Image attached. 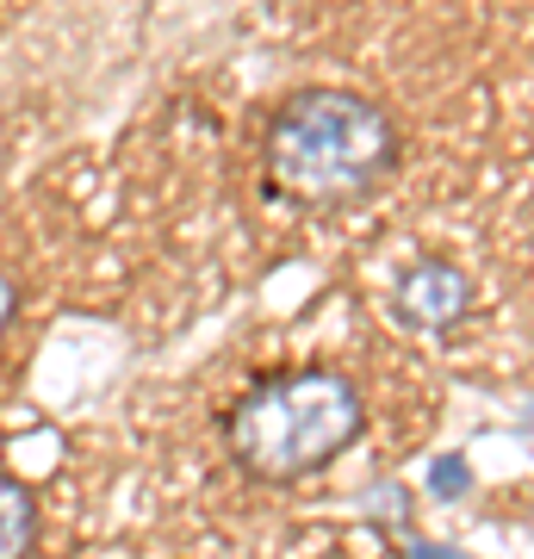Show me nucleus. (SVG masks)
<instances>
[{
    "instance_id": "obj_1",
    "label": "nucleus",
    "mask_w": 534,
    "mask_h": 559,
    "mask_svg": "<svg viewBox=\"0 0 534 559\" xmlns=\"http://www.w3.org/2000/svg\"><path fill=\"white\" fill-rule=\"evenodd\" d=\"M397 162V124L385 106L348 87H305L268 131V175L286 200L330 212L373 193Z\"/></svg>"
},
{
    "instance_id": "obj_2",
    "label": "nucleus",
    "mask_w": 534,
    "mask_h": 559,
    "mask_svg": "<svg viewBox=\"0 0 534 559\" xmlns=\"http://www.w3.org/2000/svg\"><path fill=\"white\" fill-rule=\"evenodd\" d=\"M367 404L336 367H298V373H268L230 404L224 441L249 479L261 485H293L360 436Z\"/></svg>"
},
{
    "instance_id": "obj_3",
    "label": "nucleus",
    "mask_w": 534,
    "mask_h": 559,
    "mask_svg": "<svg viewBox=\"0 0 534 559\" xmlns=\"http://www.w3.org/2000/svg\"><path fill=\"white\" fill-rule=\"evenodd\" d=\"M392 311L411 330H454L466 311H473V274L466 267H454V261H416L411 274L392 286Z\"/></svg>"
},
{
    "instance_id": "obj_4",
    "label": "nucleus",
    "mask_w": 534,
    "mask_h": 559,
    "mask_svg": "<svg viewBox=\"0 0 534 559\" xmlns=\"http://www.w3.org/2000/svg\"><path fill=\"white\" fill-rule=\"evenodd\" d=\"M32 528H38V516H32V491H25L20 479L0 473V559H25Z\"/></svg>"
},
{
    "instance_id": "obj_5",
    "label": "nucleus",
    "mask_w": 534,
    "mask_h": 559,
    "mask_svg": "<svg viewBox=\"0 0 534 559\" xmlns=\"http://www.w3.org/2000/svg\"><path fill=\"white\" fill-rule=\"evenodd\" d=\"M466 485H473V473H466V460L460 454H448V460L429 466V498H460Z\"/></svg>"
},
{
    "instance_id": "obj_6",
    "label": "nucleus",
    "mask_w": 534,
    "mask_h": 559,
    "mask_svg": "<svg viewBox=\"0 0 534 559\" xmlns=\"http://www.w3.org/2000/svg\"><path fill=\"white\" fill-rule=\"evenodd\" d=\"M13 311H20V286H13V274H7V267H0V336H7Z\"/></svg>"
}]
</instances>
